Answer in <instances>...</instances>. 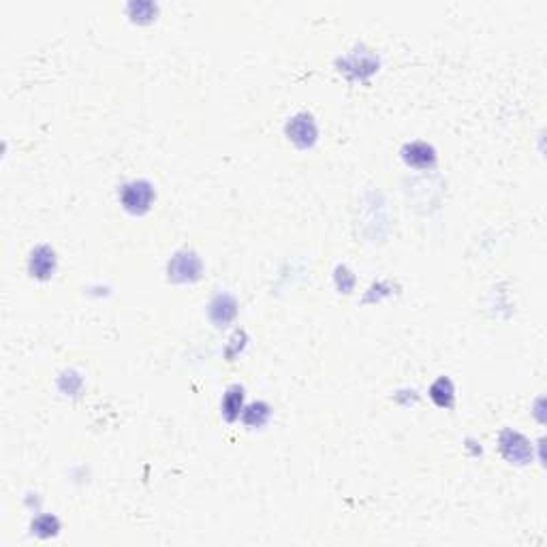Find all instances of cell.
<instances>
[{
  "label": "cell",
  "mask_w": 547,
  "mask_h": 547,
  "mask_svg": "<svg viewBox=\"0 0 547 547\" xmlns=\"http://www.w3.org/2000/svg\"><path fill=\"white\" fill-rule=\"evenodd\" d=\"M201 274V261L195 252H180L169 263V278L175 282H193Z\"/></svg>",
  "instance_id": "3"
},
{
  "label": "cell",
  "mask_w": 547,
  "mask_h": 547,
  "mask_svg": "<svg viewBox=\"0 0 547 547\" xmlns=\"http://www.w3.org/2000/svg\"><path fill=\"white\" fill-rule=\"evenodd\" d=\"M430 398L434 400L436 407L441 409H449L454 404V385L449 379H439L432 387H430Z\"/></svg>",
  "instance_id": "9"
},
{
  "label": "cell",
  "mask_w": 547,
  "mask_h": 547,
  "mask_svg": "<svg viewBox=\"0 0 547 547\" xmlns=\"http://www.w3.org/2000/svg\"><path fill=\"white\" fill-rule=\"evenodd\" d=\"M404 160H407L409 165H413V167L428 169V167L434 165L436 154H434V150H432L428 143L417 141V143H411V145L404 148Z\"/></svg>",
  "instance_id": "5"
},
{
  "label": "cell",
  "mask_w": 547,
  "mask_h": 547,
  "mask_svg": "<svg viewBox=\"0 0 547 547\" xmlns=\"http://www.w3.org/2000/svg\"><path fill=\"white\" fill-rule=\"evenodd\" d=\"M287 133H289V137H291L300 148H308V145H312L315 139H317V126H315V122H312L310 116H297V118H293V120L289 122V126H287Z\"/></svg>",
  "instance_id": "4"
},
{
  "label": "cell",
  "mask_w": 547,
  "mask_h": 547,
  "mask_svg": "<svg viewBox=\"0 0 547 547\" xmlns=\"http://www.w3.org/2000/svg\"><path fill=\"white\" fill-rule=\"evenodd\" d=\"M39 535H43V537H49V535H56V531H58V520L56 518H49V516H45V518H39L36 522H34V526H32Z\"/></svg>",
  "instance_id": "11"
},
{
  "label": "cell",
  "mask_w": 547,
  "mask_h": 547,
  "mask_svg": "<svg viewBox=\"0 0 547 547\" xmlns=\"http://www.w3.org/2000/svg\"><path fill=\"white\" fill-rule=\"evenodd\" d=\"M501 451L503 456L511 462V464H528L533 460V447L531 443L513 432V430H505L501 436Z\"/></svg>",
  "instance_id": "2"
},
{
  "label": "cell",
  "mask_w": 547,
  "mask_h": 547,
  "mask_svg": "<svg viewBox=\"0 0 547 547\" xmlns=\"http://www.w3.org/2000/svg\"><path fill=\"white\" fill-rule=\"evenodd\" d=\"M242 402H244V392L242 387H231L225 398H223V415L227 421H235L240 417L242 411Z\"/></svg>",
  "instance_id": "8"
},
{
  "label": "cell",
  "mask_w": 547,
  "mask_h": 547,
  "mask_svg": "<svg viewBox=\"0 0 547 547\" xmlns=\"http://www.w3.org/2000/svg\"><path fill=\"white\" fill-rule=\"evenodd\" d=\"M210 317H212V321H214L218 327L227 325V323L235 317V302H233V297H229V295H218V297L212 302V306H210Z\"/></svg>",
  "instance_id": "7"
},
{
  "label": "cell",
  "mask_w": 547,
  "mask_h": 547,
  "mask_svg": "<svg viewBox=\"0 0 547 547\" xmlns=\"http://www.w3.org/2000/svg\"><path fill=\"white\" fill-rule=\"evenodd\" d=\"M122 205L133 212V214H143L150 210V203L154 201V190L148 182L139 180V182H131L122 188L120 193Z\"/></svg>",
  "instance_id": "1"
},
{
  "label": "cell",
  "mask_w": 547,
  "mask_h": 547,
  "mask_svg": "<svg viewBox=\"0 0 547 547\" xmlns=\"http://www.w3.org/2000/svg\"><path fill=\"white\" fill-rule=\"evenodd\" d=\"M53 265H56V259H53V252L47 248V246H41L32 252V259H30V272L32 276L36 278H49L51 272H53Z\"/></svg>",
  "instance_id": "6"
},
{
  "label": "cell",
  "mask_w": 547,
  "mask_h": 547,
  "mask_svg": "<svg viewBox=\"0 0 547 547\" xmlns=\"http://www.w3.org/2000/svg\"><path fill=\"white\" fill-rule=\"evenodd\" d=\"M267 417H270V409H267V404H263V402L248 407L246 413H244V421H246L248 426H252V428H255V426H263V424L267 421Z\"/></svg>",
  "instance_id": "10"
}]
</instances>
